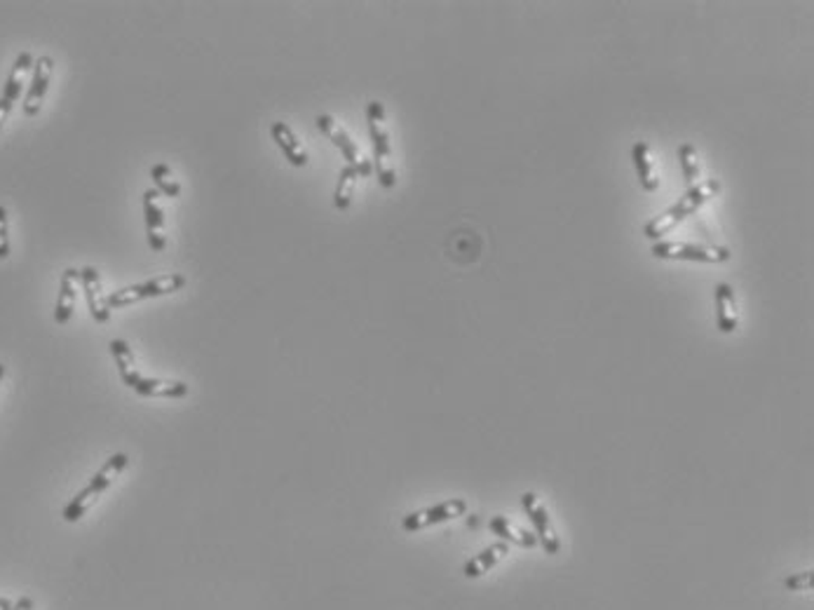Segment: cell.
<instances>
[{
	"mask_svg": "<svg viewBox=\"0 0 814 610\" xmlns=\"http://www.w3.org/2000/svg\"><path fill=\"white\" fill-rule=\"evenodd\" d=\"M721 193V181L716 179H709V181H702V184H695L686 190V195L681 200L671 205L667 212H662L659 216H655L653 221H648L643 233H646L648 240H653V243H659L662 237L669 235L674 231L676 225L683 224L687 216H693L697 209H702L709 200Z\"/></svg>",
	"mask_w": 814,
	"mask_h": 610,
	"instance_id": "6da1fadb",
	"label": "cell"
},
{
	"mask_svg": "<svg viewBox=\"0 0 814 610\" xmlns=\"http://www.w3.org/2000/svg\"><path fill=\"white\" fill-rule=\"evenodd\" d=\"M128 465H129L128 453L110 455L109 461L104 462V467H101V470H99V472L90 479V484H87L85 489H82L80 493L75 495L73 500L64 507V514H62L64 521L73 524V521H78L80 517H85L87 510H90V507H92L94 502H97L99 498H101V495L110 489V484H113V481H116V479L120 477L125 470H128Z\"/></svg>",
	"mask_w": 814,
	"mask_h": 610,
	"instance_id": "7a4b0ae2",
	"label": "cell"
},
{
	"mask_svg": "<svg viewBox=\"0 0 814 610\" xmlns=\"http://www.w3.org/2000/svg\"><path fill=\"white\" fill-rule=\"evenodd\" d=\"M366 122H369V137L374 144V167L383 188H393L397 184V174L393 165V146L385 127V109L381 101H371L366 106Z\"/></svg>",
	"mask_w": 814,
	"mask_h": 610,
	"instance_id": "3957f363",
	"label": "cell"
},
{
	"mask_svg": "<svg viewBox=\"0 0 814 610\" xmlns=\"http://www.w3.org/2000/svg\"><path fill=\"white\" fill-rule=\"evenodd\" d=\"M185 287V277L181 272H169V275L153 277L148 282L132 284V287H122L109 296V308H125V305L139 303L146 299H157V296L176 294Z\"/></svg>",
	"mask_w": 814,
	"mask_h": 610,
	"instance_id": "277c9868",
	"label": "cell"
},
{
	"mask_svg": "<svg viewBox=\"0 0 814 610\" xmlns=\"http://www.w3.org/2000/svg\"><path fill=\"white\" fill-rule=\"evenodd\" d=\"M655 259H678V261H699V263H725L730 261L733 252L728 247H705V244L690 243H655Z\"/></svg>",
	"mask_w": 814,
	"mask_h": 610,
	"instance_id": "5b68a950",
	"label": "cell"
},
{
	"mask_svg": "<svg viewBox=\"0 0 814 610\" xmlns=\"http://www.w3.org/2000/svg\"><path fill=\"white\" fill-rule=\"evenodd\" d=\"M317 127H319V132L329 138L331 144H334L336 148L341 150L343 156H345L347 165L357 169L359 176H369V174L374 172V165H371V160H366V157L359 156L357 144H355L353 138H350V134H347L345 129H343V127L334 120V118L317 116Z\"/></svg>",
	"mask_w": 814,
	"mask_h": 610,
	"instance_id": "8992f818",
	"label": "cell"
},
{
	"mask_svg": "<svg viewBox=\"0 0 814 610\" xmlns=\"http://www.w3.org/2000/svg\"><path fill=\"white\" fill-rule=\"evenodd\" d=\"M465 512H468V502L460 500V498H450V500L440 502V505L425 507V510H418L413 514H406L404 521H402V529L406 533H413V530L428 529V526L444 524V521H450V519L462 517Z\"/></svg>",
	"mask_w": 814,
	"mask_h": 610,
	"instance_id": "52a82bcc",
	"label": "cell"
},
{
	"mask_svg": "<svg viewBox=\"0 0 814 610\" xmlns=\"http://www.w3.org/2000/svg\"><path fill=\"white\" fill-rule=\"evenodd\" d=\"M521 507H524V512L528 514V519H531L533 526H535L537 542L543 545L544 552H547V554L559 552L561 540H559V536H556V533H554V529H552V521H549L547 507H544L543 502L537 500L535 493H524V495H521Z\"/></svg>",
	"mask_w": 814,
	"mask_h": 610,
	"instance_id": "ba28073f",
	"label": "cell"
},
{
	"mask_svg": "<svg viewBox=\"0 0 814 610\" xmlns=\"http://www.w3.org/2000/svg\"><path fill=\"white\" fill-rule=\"evenodd\" d=\"M52 69H54V62L52 57H41L35 62L33 66V81H31L29 92H26V99H24V113L26 116H38L43 109V101H45V94H47V87H50V81H52Z\"/></svg>",
	"mask_w": 814,
	"mask_h": 610,
	"instance_id": "9c48e42d",
	"label": "cell"
},
{
	"mask_svg": "<svg viewBox=\"0 0 814 610\" xmlns=\"http://www.w3.org/2000/svg\"><path fill=\"white\" fill-rule=\"evenodd\" d=\"M80 282H82V289H85V299H87V308H90V315L94 317V322L106 324L110 319V308H109V299H106V294L101 291V277H99L97 268H92V265H85V268L80 271Z\"/></svg>",
	"mask_w": 814,
	"mask_h": 610,
	"instance_id": "30bf717a",
	"label": "cell"
},
{
	"mask_svg": "<svg viewBox=\"0 0 814 610\" xmlns=\"http://www.w3.org/2000/svg\"><path fill=\"white\" fill-rule=\"evenodd\" d=\"M144 219H146V235L153 252H165L167 243L162 237L165 228V214L157 207V190H146L144 193Z\"/></svg>",
	"mask_w": 814,
	"mask_h": 610,
	"instance_id": "8fae6325",
	"label": "cell"
},
{
	"mask_svg": "<svg viewBox=\"0 0 814 610\" xmlns=\"http://www.w3.org/2000/svg\"><path fill=\"white\" fill-rule=\"evenodd\" d=\"M716 300V324L723 334H733L737 329V300H734V289L728 282L716 284L714 291Z\"/></svg>",
	"mask_w": 814,
	"mask_h": 610,
	"instance_id": "7c38bea8",
	"label": "cell"
},
{
	"mask_svg": "<svg viewBox=\"0 0 814 610\" xmlns=\"http://www.w3.org/2000/svg\"><path fill=\"white\" fill-rule=\"evenodd\" d=\"M270 134L275 138V144L279 146V150L284 153V157L294 165V167H306L308 165V153L306 148L300 146V141L296 138V134L291 132V127L287 122H272Z\"/></svg>",
	"mask_w": 814,
	"mask_h": 610,
	"instance_id": "4fadbf2b",
	"label": "cell"
},
{
	"mask_svg": "<svg viewBox=\"0 0 814 610\" xmlns=\"http://www.w3.org/2000/svg\"><path fill=\"white\" fill-rule=\"evenodd\" d=\"M134 392L139 397H156V399H181L188 395V386L181 383V380H160V378H146L141 376V380L134 386Z\"/></svg>",
	"mask_w": 814,
	"mask_h": 610,
	"instance_id": "5bb4252c",
	"label": "cell"
},
{
	"mask_svg": "<svg viewBox=\"0 0 814 610\" xmlns=\"http://www.w3.org/2000/svg\"><path fill=\"white\" fill-rule=\"evenodd\" d=\"M631 160H634L636 174H639V184L643 186V190L653 193L659 188L658 169H655L653 156H650V146L646 141H636L634 148H631Z\"/></svg>",
	"mask_w": 814,
	"mask_h": 610,
	"instance_id": "9a60e30c",
	"label": "cell"
},
{
	"mask_svg": "<svg viewBox=\"0 0 814 610\" xmlns=\"http://www.w3.org/2000/svg\"><path fill=\"white\" fill-rule=\"evenodd\" d=\"M78 280H80V271H75V268H69V271H64V275H62L57 308H54V322L57 324H66L71 319V315H73Z\"/></svg>",
	"mask_w": 814,
	"mask_h": 610,
	"instance_id": "2e32d148",
	"label": "cell"
},
{
	"mask_svg": "<svg viewBox=\"0 0 814 610\" xmlns=\"http://www.w3.org/2000/svg\"><path fill=\"white\" fill-rule=\"evenodd\" d=\"M110 355H113V359H116V364H118L120 380L125 383V386L132 387L134 390V386H137V383L141 380V371H139V367H137V359H134L132 348H129L122 338H116V340H110Z\"/></svg>",
	"mask_w": 814,
	"mask_h": 610,
	"instance_id": "e0dca14e",
	"label": "cell"
},
{
	"mask_svg": "<svg viewBox=\"0 0 814 610\" xmlns=\"http://www.w3.org/2000/svg\"><path fill=\"white\" fill-rule=\"evenodd\" d=\"M507 554H509V549H507V545H505V542H496V545H488V548L481 549V552L477 554V557L469 558L468 564L462 566V573H465V577L484 576V573H488V570H491L493 566L500 564V561H503V558L507 557Z\"/></svg>",
	"mask_w": 814,
	"mask_h": 610,
	"instance_id": "ac0fdd59",
	"label": "cell"
},
{
	"mask_svg": "<svg viewBox=\"0 0 814 610\" xmlns=\"http://www.w3.org/2000/svg\"><path fill=\"white\" fill-rule=\"evenodd\" d=\"M488 529H491L497 538H503V540L512 542V545H519V548H535L537 545V538L533 536V533L519 529V526L512 524L507 517H500V514L491 519Z\"/></svg>",
	"mask_w": 814,
	"mask_h": 610,
	"instance_id": "d6986e66",
	"label": "cell"
},
{
	"mask_svg": "<svg viewBox=\"0 0 814 610\" xmlns=\"http://www.w3.org/2000/svg\"><path fill=\"white\" fill-rule=\"evenodd\" d=\"M33 69V57L31 52H22L12 66V73L5 82V90H3V99H7L10 104H14L19 97H22V90H24V82H26V75L29 71Z\"/></svg>",
	"mask_w": 814,
	"mask_h": 610,
	"instance_id": "ffe728a7",
	"label": "cell"
},
{
	"mask_svg": "<svg viewBox=\"0 0 814 610\" xmlns=\"http://www.w3.org/2000/svg\"><path fill=\"white\" fill-rule=\"evenodd\" d=\"M357 179H359V174L355 167L345 165V167L341 169V174H338V184H336V193H334L336 209L345 212V209L353 205V195H355V186H357Z\"/></svg>",
	"mask_w": 814,
	"mask_h": 610,
	"instance_id": "44dd1931",
	"label": "cell"
},
{
	"mask_svg": "<svg viewBox=\"0 0 814 610\" xmlns=\"http://www.w3.org/2000/svg\"><path fill=\"white\" fill-rule=\"evenodd\" d=\"M150 179H153L156 190L157 193H162V195H167V197L181 195V184L174 179L172 169H169L167 165H162V162L160 165H153V169H150Z\"/></svg>",
	"mask_w": 814,
	"mask_h": 610,
	"instance_id": "7402d4cb",
	"label": "cell"
},
{
	"mask_svg": "<svg viewBox=\"0 0 814 610\" xmlns=\"http://www.w3.org/2000/svg\"><path fill=\"white\" fill-rule=\"evenodd\" d=\"M678 160H681L683 176H686L687 186H695L699 179V165H697V153L690 144H683L678 148Z\"/></svg>",
	"mask_w": 814,
	"mask_h": 610,
	"instance_id": "603a6c76",
	"label": "cell"
},
{
	"mask_svg": "<svg viewBox=\"0 0 814 610\" xmlns=\"http://www.w3.org/2000/svg\"><path fill=\"white\" fill-rule=\"evenodd\" d=\"M784 587L789 592H805V589L814 587V570H805V573H798V576L786 577Z\"/></svg>",
	"mask_w": 814,
	"mask_h": 610,
	"instance_id": "cb8c5ba5",
	"label": "cell"
},
{
	"mask_svg": "<svg viewBox=\"0 0 814 610\" xmlns=\"http://www.w3.org/2000/svg\"><path fill=\"white\" fill-rule=\"evenodd\" d=\"M10 256V231H7V209L0 207V261Z\"/></svg>",
	"mask_w": 814,
	"mask_h": 610,
	"instance_id": "d4e9b609",
	"label": "cell"
},
{
	"mask_svg": "<svg viewBox=\"0 0 814 610\" xmlns=\"http://www.w3.org/2000/svg\"><path fill=\"white\" fill-rule=\"evenodd\" d=\"M10 110H12L10 101L0 97V127L5 125V120H7V118H10Z\"/></svg>",
	"mask_w": 814,
	"mask_h": 610,
	"instance_id": "484cf974",
	"label": "cell"
},
{
	"mask_svg": "<svg viewBox=\"0 0 814 610\" xmlns=\"http://www.w3.org/2000/svg\"><path fill=\"white\" fill-rule=\"evenodd\" d=\"M12 610H33V599H29V596H22V599L14 604V608Z\"/></svg>",
	"mask_w": 814,
	"mask_h": 610,
	"instance_id": "4316f807",
	"label": "cell"
},
{
	"mask_svg": "<svg viewBox=\"0 0 814 610\" xmlns=\"http://www.w3.org/2000/svg\"><path fill=\"white\" fill-rule=\"evenodd\" d=\"M14 608V604H12L10 599H0V610H12Z\"/></svg>",
	"mask_w": 814,
	"mask_h": 610,
	"instance_id": "83f0119b",
	"label": "cell"
},
{
	"mask_svg": "<svg viewBox=\"0 0 814 610\" xmlns=\"http://www.w3.org/2000/svg\"><path fill=\"white\" fill-rule=\"evenodd\" d=\"M3 376H5V367L0 364V380H3Z\"/></svg>",
	"mask_w": 814,
	"mask_h": 610,
	"instance_id": "f1b7e54d",
	"label": "cell"
}]
</instances>
